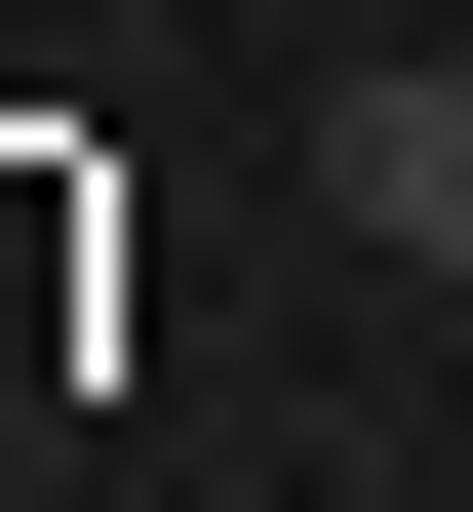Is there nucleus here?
Masks as SVG:
<instances>
[{"label": "nucleus", "instance_id": "nucleus-1", "mask_svg": "<svg viewBox=\"0 0 473 512\" xmlns=\"http://www.w3.org/2000/svg\"><path fill=\"white\" fill-rule=\"evenodd\" d=\"M316 197H355L395 276H473V40H395V79H355V119H316Z\"/></svg>", "mask_w": 473, "mask_h": 512}, {"label": "nucleus", "instance_id": "nucleus-2", "mask_svg": "<svg viewBox=\"0 0 473 512\" xmlns=\"http://www.w3.org/2000/svg\"><path fill=\"white\" fill-rule=\"evenodd\" d=\"M434 40H473V0H434Z\"/></svg>", "mask_w": 473, "mask_h": 512}]
</instances>
